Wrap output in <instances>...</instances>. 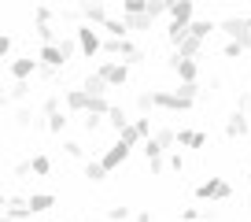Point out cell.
Masks as SVG:
<instances>
[{
  "label": "cell",
  "instance_id": "cell-23",
  "mask_svg": "<svg viewBox=\"0 0 251 222\" xmlns=\"http://www.w3.org/2000/svg\"><path fill=\"white\" fill-rule=\"evenodd\" d=\"M30 174H41V178H45V174H52V159H48L45 152H37V156L30 159Z\"/></svg>",
  "mask_w": 251,
  "mask_h": 222
},
{
  "label": "cell",
  "instance_id": "cell-34",
  "mask_svg": "<svg viewBox=\"0 0 251 222\" xmlns=\"http://www.w3.org/2000/svg\"><path fill=\"white\" fill-rule=\"evenodd\" d=\"M52 19H55V8H45V4L33 8V23H52Z\"/></svg>",
  "mask_w": 251,
  "mask_h": 222
},
{
  "label": "cell",
  "instance_id": "cell-43",
  "mask_svg": "<svg viewBox=\"0 0 251 222\" xmlns=\"http://www.w3.org/2000/svg\"><path fill=\"white\" fill-rule=\"evenodd\" d=\"M248 108H251V85H248V93L240 96V111H248Z\"/></svg>",
  "mask_w": 251,
  "mask_h": 222
},
{
  "label": "cell",
  "instance_id": "cell-41",
  "mask_svg": "<svg viewBox=\"0 0 251 222\" xmlns=\"http://www.w3.org/2000/svg\"><path fill=\"white\" fill-rule=\"evenodd\" d=\"M11 174H15V178H26V174H30V159H23V163H15V166H11Z\"/></svg>",
  "mask_w": 251,
  "mask_h": 222
},
{
  "label": "cell",
  "instance_id": "cell-40",
  "mask_svg": "<svg viewBox=\"0 0 251 222\" xmlns=\"http://www.w3.org/2000/svg\"><path fill=\"white\" fill-rule=\"evenodd\" d=\"M181 219H185V222H200V219H203V211H200V207H185Z\"/></svg>",
  "mask_w": 251,
  "mask_h": 222
},
{
  "label": "cell",
  "instance_id": "cell-36",
  "mask_svg": "<svg viewBox=\"0 0 251 222\" xmlns=\"http://www.w3.org/2000/svg\"><path fill=\"white\" fill-rule=\"evenodd\" d=\"M222 56H226V59H240L244 48H240V45H233V41H226V45H222Z\"/></svg>",
  "mask_w": 251,
  "mask_h": 222
},
{
  "label": "cell",
  "instance_id": "cell-47",
  "mask_svg": "<svg viewBox=\"0 0 251 222\" xmlns=\"http://www.w3.org/2000/svg\"><path fill=\"white\" fill-rule=\"evenodd\" d=\"M0 222H8V219H4V215H0Z\"/></svg>",
  "mask_w": 251,
  "mask_h": 222
},
{
  "label": "cell",
  "instance_id": "cell-11",
  "mask_svg": "<svg viewBox=\"0 0 251 222\" xmlns=\"http://www.w3.org/2000/svg\"><path fill=\"white\" fill-rule=\"evenodd\" d=\"M37 63L48 67V71H63V67H67V56L59 52V45H41L37 48Z\"/></svg>",
  "mask_w": 251,
  "mask_h": 222
},
{
  "label": "cell",
  "instance_id": "cell-28",
  "mask_svg": "<svg viewBox=\"0 0 251 222\" xmlns=\"http://www.w3.org/2000/svg\"><path fill=\"white\" fill-rule=\"evenodd\" d=\"M33 122H37V119H33V108H19V111H15V126H19V130H30Z\"/></svg>",
  "mask_w": 251,
  "mask_h": 222
},
{
  "label": "cell",
  "instance_id": "cell-17",
  "mask_svg": "<svg viewBox=\"0 0 251 222\" xmlns=\"http://www.w3.org/2000/svg\"><path fill=\"white\" fill-rule=\"evenodd\" d=\"M218 30V23H214V19H192V23H188V37H196V41H211V33Z\"/></svg>",
  "mask_w": 251,
  "mask_h": 222
},
{
  "label": "cell",
  "instance_id": "cell-8",
  "mask_svg": "<svg viewBox=\"0 0 251 222\" xmlns=\"http://www.w3.org/2000/svg\"><path fill=\"white\" fill-rule=\"evenodd\" d=\"M129 152H133V148H126L122 141H115V144H111L107 152H100V156H96V159H100V166H103V170H107V174H111L115 166H122L126 159H129Z\"/></svg>",
  "mask_w": 251,
  "mask_h": 222
},
{
  "label": "cell",
  "instance_id": "cell-31",
  "mask_svg": "<svg viewBox=\"0 0 251 222\" xmlns=\"http://www.w3.org/2000/svg\"><path fill=\"white\" fill-rule=\"evenodd\" d=\"M129 15H144V0H122V19Z\"/></svg>",
  "mask_w": 251,
  "mask_h": 222
},
{
  "label": "cell",
  "instance_id": "cell-42",
  "mask_svg": "<svg viewBox=\"0 0 251 222\" xmlns=\"http://www.w3.org/2000/svg\"><path fill=\"white\" fill-rule=\"evenodd\" d=\"M133 219H137V222H155V215H151V211H137Z\"/></svg>",
  "mask_w": 251,
  "mask_h": 222
},
{
  "label": "cell",
  "instance_id": "cell-10",
  "mask_svg": "<svg viewBox=\"0 0 251 222\" xmlns=\"http://www.w3.org/2000/svg\"><path fill=\"white\" fill-rule=\"evenodd\" d=\"M151 108H163V111H188L192 104H185L181 96H174V89H155V93H151Z\"/></svg>",
  "mask_w": 251,
  "mask_h": 222
},
{
  "label": "cell",
  "instance_id": "cell-2",
  "mask_svg": "<svg viewBox=\"0 0 251 222\" xmlns=\"http://www.w3.org/2000/svg\"><path fill=\"white\" fill-rule=\"evenodd\" d=\"M151 137V119L148 115H137V119H129V126L118 134V141L126 144V148H137L141 141H148Z\"/></svg>",
  "mask_w": 251,
  "mask_h": 222
},
{
  "label": "cell",
  "instance_id": "cell-4",
  "mask_svg": "<svg viewBox=\"0 0 251 222\" xmlns=\"http://www.w3.org/2000/svg\"><path fill=\"white\" fill-rule=\"evenodd\" d=\"M233 196V185L226 178H203L196 185V200H229Z\"/></svg>",
  "mask_w": 251,
  "mask_h": 222
},
{
  "label": "cell",
  "instance_id": "cell-9",
  "mask_svg": "<svg viewBox=\"0 0 251 222\" xmlns=\"http://www.w3.org/2000/svg\"><path fill=\"white\" fill-rule=\"evenodd\" d=\"M107 15H111L107 4H78V19H81L85 26H93V30H100Z\"/></svg>",
  "mask_w": 251,
  "mask_h": 222
},
{
  "label": "cell",
  "instance_id": "cell-19",
  "mask_svg": "<svg viewBox=\"0 0 251 222\" xmlns=\"http://www.w3.org/2000/svg\"><path fill=\"white\" fill-rule=\"evenodd\" d=\"M67 122H71V115H67V111H52V115H45L48 134H67Z\"/></svg>",
  "mask_w": 251,
  "mask_h": 222
},
{
  "label": "cell",
  "instance_id": "cell-24",
  "mask_svg": "<svg viewBox=\"0 0 251 222\" xmlns=\"http://www.w3.org/2000/svg\"><path fill=\"white\" fill-rule=\"evenodd\" d=\"M174 96H181L185 104H196V96H200V82H185V85H177V89H174Z\"/></svg>",
  "mask_w": 251,
  "mask_h": 222
},
{
  "label": "cell",
  "instance_id": "cell-16",
  "mask_svg": "<svg viewBox=\"0 0 251 222\" xmlns=\"http://www.w3.org/2000/svg\"><path fill=\"white\" fill-rule=\"evenodd\" d=\"M26 207H30V219H33V215L52 211V207H55V193H30V196H26Z\"/></svg>",
  "mask_w": 251,
  "mask_h": 222
},
{
  "label": "cell",
  "instance_id": "cell-14",
  "mask_svg": "<svg viewBox=\"0 0 251 222\" xmlns=\"http://www.w3.org/2000/svg\"><path fill=\"white\" fill-rule=\"evenodd\" d=\"M63 111H67V115H85L89 96L81 93V89H67V93H63Z\"/></svg>",
  "mask_w": 251,
  "mask_h": 222
},
{
  "label": "cell",
  "instance_id": "cell-37",
  "mask_svg": "<svg viewBox=\"0 0 251 222\" xmlns=\"http://www.w3.org/2000/svg\"><path fill=\"white\" fill-rule=\"evenodd\" d=\"M81 126H85V134H96V130L103 126V119H100V115H85V119H81Z\"/></svg>",
  "mask_w": 251,
  "mask_h": 222
},
{
  "label": "cell",
  "instance_id": "cell-25",
  "mask_svg": "<svg viewBox=\"0 0 251 222\" xmlns=\"http://www.w3.org/2000/svg\"><path fill=\"white\" fill-rule=\"evenodd\" d=\"M122 23H126V30H129V33L151 30V19H148V15H129V19H122Z\"/></svg>",
  "mask_w": 251,
  "mask_h": 222
},
{
  "label": "cell",
  "instance_id": "cell-12",
  "mask_svg": "<svg viewBox=\"0 0 251 222\" xmlns=\"http://www.w3.org/2000/svg\"><path fill=\"white\" fill-rule=\"evenodd\" d=\"M248 130H251L248 111H240V108H236L233 115L226 119V137H229V141H240V137H248Z\"/></svg>",
  "mask_w": 251,
  "mask_h": 222
},
{
  "label": "cell",
  "instance_id": "cell-27",
  "mask_svg": "<svg viewBox=\"0 0 251 222\" xmlns=\"http://www.w3.org/2000/svg\"><path fill=\"white\" fill-rule=\"evenodd\" d=\"M85 178L89 182H103V178H107V170L100 166V159H85Z\"/></svg>",
  "mask_w": 251,
  "mask_h": 222
},
{
  "label": "cell",
  "instance_id": "cell-7",
  "mask_svg": "<svg viewBox=\"0 0 251 222\" xmlns=\"http://www.w3.org/2000/svg\"><path fill=\"white\" fill-rule=\"evenodd\" d=\"M170 67L174 74H177V82L185 85V82H200V59H181V56H170Z\"/></svg>",
  "mask_w": 251,
  "mask_h": 222
},
{
  "label": "cell",
  "instance_id": "cell-13",
  "mask_svg": "<svg viewBox=\"0 0 251 222\" xmlns=\"http://www.w3.org/2000/svg\"><path fill=\"white\" fill-rule=\"evenodd\" d=\"M166 15H170V23H177V26H188L192 19H196V8H192V0H170Z\"/></svg>",
  "mask_w": 251,
  "mask_h": 222
},
{
  "label": "cell",
  "instance_id": "cell-32",
  "mask_svg": "<svg viewBox=\"0 0 251 222\" xmlns=\"http://www.w3.org/2000/svg\"><path fill=\"white\" fill-rule=\"evenodd\" d=\"M63 152H67L71 159H85V144L81 141H63Z\"/></svg>",
  "mask_w": 251,
  "mask_h": 222
},
{
  "label": "cell",
  "instance_id": "cell-46",
  "mask_svg": "<svg viewBox=\"0 0 251 222\" xmlns=\"http://www.w3.org/2000/svg\"><path fill=\"white\" fill-rule=\"evenodd\" d=\"M248 189H251V170H248Z\"/></svg>",
  "mask_w": 251,
  "mask_h": 222
},
{
  "label": "cell",
  "instance_id": "cell-30",
  "mask_svg": "<svg viewBox=\"0 0 251 222\" xmlns=\"http://www.w3.org/2000/svg\"><path fill=\"white\" fill-rule=\"evenodd\" d=\"M11 48H15V37L0 30V63H4V59H11Z\"/></svg>",
  "mask_w": 251,
  "mask_h": 222
},
{
  "label": "cell",
  "instance_id": "cell-3",
  "mask_svg": "<svg viewBox=\"0 0 251 222\" xmlns=\"http://www.w3.org/2000/svg\"><path fill=\"white\" fill-rule=\"evenodd\" d=\"M100 30H93V26H85V23H78L74 26V45H78V52L85 56V59H93L96 52H100Z\"/></svg>",
  "mask_w": 251,
  "mask_h": 222
},
{
  "label": "cell",
  "instance_id": "cell-45",
  "mask_svg": "<svg viewBox=\"0 0 251 222\" xmlns=\"http://www.w3.org/2000/svg\"><path fill=\"white\" fill-rule=\"evenodd\" d=\"M4 204H8V196H4V193H0V211H4Z\"/></svg>",
  "mask_w": 251,
  "mask_h": 222
},
{
  "label": "cell",
  "instance_id": "cell-5",
  "mask_svg": "<svg viewBox=\"0 0 251 222\" xmlns=\"http://www.w3.org/2000/svg\"><path fill=\"white\" fill-rule=\"evenodd\" d=\"M218 30L226 33V37L233 41V45H240L244 52L251 48V41H248V30H244V15H229V19H222V23H218Z\"/></svg>",
  "mask_w": 251,
  "mask_h": 222
},
{
  "label": "cell",
  "instance_id": "cell-15",
  "mask_svg": "<svg viewBox=\"0 0 251 222\" xmlns=\"http://www.w3.org/2000/svg\"><path fill=\"white\" fill-rule=\"evenodd\" d=\"M4 219L8 222H26L30 219V207H26V196H8V204H4Z\"/></svg>",
  "mask_w": 251,
  "mask_h": 222
},
{
  "label": "cell",
  "instance_id": "cell-38",
  "mask_svg": "<svg viewBox=\"0 0 251 222\" xmlns=\"http://www.w3.org/2000/svg\"><path fill=\"white\" fill-rule=\"evenodd\" d=\"M137 111H141V115L151 111V93H137Z\"/></svg>",
  "mask_w": 251,
  "mask_h": 222
},
{
  "label": "cell",
  "instance_id": "cell-18",
  "mask_svg": "<svg viewBox=\"0 0 251 222\" xmlns=\"http://www.w3.org/2000/svg\"><path fill=\"white\" fill-rule=\"evenodd\" d=\"M103 119H107V126L115 130V134H122V130L129 126V111H126L122 104H111V108H107V115H103Z\"/></svg>",
  "mask_w": 251,
  "mask_h": 222
},
{
  "label": "cell",
  "instance_id": "cell-44",
  "mask_svg": "<svg viewBox=\"0 0 251 222\" xmlns=\"http://www.w3.org/2000/svg\"><path fill=\"white\" fill-rule=\"evenodd\" d=\"M8 108V93H4V89H0V111Z\"/></svg>",
  "mask_w": 251,
  "mask_h": 222
},
{
  "label": "cell",
  "instance_id": "cell-26",
  "mask_svg": "<svg viewBox=\"0 0 251 222\" xmlns=\"http://www.w3.org/2000/svg\"><path fill=\"white\" fill-rule=\"evenodd\" d=\"M30 93H33V82H15V85L8 89V104L11 100H26Z\"/></svg>",
  "mask_w": 251,
  "mask_h": 222
},
{
  "label": "cell",
  "instance_id": "cell-21",
  "mask_svg": "<svg viewBox=\"0 0 251 222\" xmlns=\"http://www.w3.org/2000/svg\"><path fill=\"white\" fill-rule=\"evenodd\" d=\"M100 30L107 33V37H129L126 23H122V19H115V15H107V19H103V26H100Z\"/></svg>",
  "mask_w": 251,
  "mask_h": 222
},
{
  "label": "cell",
  "instance_id": "cell-35",
  "mask_svg": "<svg viewBox=\"0 0 251 222\" xmlns=\"http://www.w3.org/2000/svg\"><path fill=\"white\" fill-rule=\"evenodd\" d=\"M166 166H170V170H181V166H185V156H181V152H166V159H163Z\"/></svg>",
  "mask_w": 251,
  "mask_h": 222
},
{
  "label": "cell",
  "instance_id": "cell-22",
  "mask_svg": "<svg viewBox=\"0 0 251 222\" xmlns=\"http://www.w3.org/2000/svg\"><path fill=\"white\" fill-rule=\"evenodd\" d=\"M166 8H170V0H144V15H148L151 23H155V19H163Z\"/></svg>",
  "mask_w": 251,
  "mask_h": 222
},
{
  "label": "cell",
  "instance_id": "cell-39",
  "mask_svg": "<svg viewBox=\"0 0 251 222\" xmlns=\"http://www.w3.org/2000/svg\"><path fill=\"white\" fill-rule=\"evenodd\" d=\"M188 148H207V134L203 130H192V144Z\"/></svg>",
  "mask_w": 251,
  "mask_h": 222
},
{
  "label": "cell",
  "instance_id": "cell-6",
  "mask_svg": "<svg viewBox=\"0 0 251 222\" xmlns=\"http://www.w3.org/2000/svg\"><path fill=\"white\" fill-rule=\"evenodd\" d=\"M8 74H11V82H33L37 59L33 56H15V59H8Z\"/></svg>",
  "mask_w": 251,
  "mask_h": 222
},
{
  "label": "cell",
  "instance_id": "cell-1",
  "mask_svg": "<svg viewBox=\"0 0 251 222\" xmlns=\"http://www.w3.org/2000/svg\"><path fill=\"white\" fill-rule=\"evenodd\" d=\"M93 74H96V78H100L107 89H122L126 82H129V67H126L122 59H103Z\"/></svg>",
  "mask_w": 251,
  "mask_h": 222
},
{
  "label": "cell",
  "instance_id": "cell-29",
  "mask_svg": "<svg viewBox=\"0 0 251 222\" xmlns=\"http://www.w3.org/2000/svg\"><path fill=\"white\" fill-rule=\"evenodd\" d=\"M107 219H111V222H126V219H133V207H126V204L107 207Z\"/></svg>",
  "mask_w": 251,
  "mask_h": 222
},
{
  "label": "cell",
  "instance_id": "cell-20",
  "mask_svg": "<svg viewBox=\"0 0 251 222\" xmlns=\"http://www.w3.org/2000/svg\"><path fill=\"white\" fill-rule=\"evenodd\" d=\"M78 89H81L85 96H107V85H103V82L96 78V74H85V82H81Z\"/></svg>",
  "mask_w": 251,
  "mask_h": 222
},
{
  "label": "cell",
  "instance_id": "cell-33",
  "mask_svg": "<svg viewBox=\"0 0 251 222\" xmlns=\"http://www.w3.org/2000/svg\"><path fill=\"white\" fill-rule=\"evenodd\" d=\"M41 111H45V115H52V111H63V96H59V93L45 96V104H41Z\"/></svg>",
  "mask_w": 251,
  "mask_h": 222
}]
</instances>
